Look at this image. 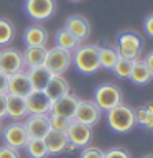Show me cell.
Instances as JSON below:
<instances>
[{
    "label": "cell",
    "mask_w": 153,
    "mask_h": 158,
    "mask_svg": "<svg viewBox=\"0 0 153 158\" xmlns=\"http://www.w3.org/2000/svg\"><path fill=\"white\" fill-rule=\"evenodd\" d=\"M72 64L82 74H94L101 68L99 64V46L97 44H79L71 53Z\"/></svg>",
    "instance_id": "1"
},
{
    "label": "cell",
    "mask_w": 153,
    "mask_h": 158,
    "mask_svg": "<svg viewBox=\"0 0 153 158\" xmlns=\"http://www.w3.org/2000/svg\"><path fill=\"white\" fill-rule=\"evenodd\" d=\"M107 122L114 132L125 133L133 128L137 122V115L132 107L125 106V104H118L110 110H107Z\"/></svg>",
    "instance_id": "2"
},
{
    "label": "cell",
    "mask_w": 153,
    "mask_h": 158,
    "mask_svg": "<svg viewBox=\"0 0 153 158\" xmlns=\"http://www.w3.org/2000/svg\"><path fill=\"white\" fill-rule=\"evenodd\" d=\"M142 38L140 35L133 33V31H123L118 35V40H117V53L120 58H125V59H130V61H135L138 59L142 53Z\"/></svg>",
    "instance_id": "3"
},
{
    "label": "cell",
    "mask_w": 153,
    "mask_h": 158,
    "mask_svg": "<svg viewBox=\"0 0 153 158\" xmlns=\"http://www.w3.org/2000/svg\"><path fill=\"white\" fill-rule=\"evenodd\" d=\"M71 63H72L71 53L66 51V49H63V48H59V46H54L51 49H48L46 59H44V68H46L51 74L63 76V74L69 69Z\"/></svg>",
    "instance_id": "4"
},
{
    "label": "cell",
    "mask_w": 153,
    "mask_h": 158,
    "mask_svg": "<svg viewBox=\"0 0 153 158\" xmlns=\"http://www.w3.org/2000/svg\"><path fill=\"white\" fill-rule=\"evenodd\" d=\"M94 102L101 110H110L118 104H122V92L115 84H101L94 92Z\"/></svg>",
    "instance_id": "5"
},
{
    "label": "cell",
    "mask_w": 153,
    "mask_h": 158,
    "mask_svg": "<svg viewBox=\"0 0 153 158\" xmlns=\"http://www.w3.org/2000/svg\"><path fill=\"white\" fill-rule=\"evenodd\" d=\"M30 140L28 133L25 130V125L20 122H13L3 128V142L5 145L13 148V150H22Z\"/></svg>",
    "instance_id": "6"
},
{
    "label": "cell",
    "mask_w": 153,
    "mask_h": 158,
    "mask_svg": "<svg viewBox=\"0 0 153 158\" xmlns=\"http://www.w3.org/2000/svg\"><path fill=\"white\" fill-rule=\"evenodd\" d=\"M27 101L28 115H49L51 112V101L44 94V91H33L25 97Z\"/></svg>",
    "instance_id": "7"
},
{
    "label": "cell",
    "mask_w": 153,
    "mask_h": 158,
    "mask_svg": "<svg viewBox=\"0 0 153 158\" xmlns=\"http://www.w3.org/2000/svg\"><path fill=\"white\" fill-rule=\"evenodd\" d=\"M28 17H31L36 22H44L51 18L54 10H56V2L54 0H27L25 3Z\"/></svg>",
    "instance_id": "8"
},
{
    "label": "cell",
    "mask_w": 153,
    "mask_h": 158,
    "mask_svg": "<svg viewBox=\"0 0 153 158\" xmlns=\"http://www.w3.org/2000/svg\"><path fill=\"white\" fill-rule=\"evenodd\" d=\"M101 114H102V110L99 109V106L94 101H79V106L76 109V114H74L72 120L92 127L99 122Z\"/></svg>",
    "instance_id": "9"
},
{
    "label": "cell",
    "mask_w": 153,
    "mask_h": 158,
    "mask_svg": "<svg viewBox=\"0 0 153 158\" xmlns=\"http://www.w3.org/2000/svg\"><path fill=\"white\" fill-rule=\"evenodd\" d=\"M23 68H25V63L20 51L13 48H5L0 51V71L2 73L10 76V74L23 71Z\"/></svg>",
    "instance_id": "10"
},
{
    "label": "cell",
    "mask_w": 153,
    "mask_h": 158,
    "mask_svg": "<svg viewBox=\"0 0 153 158\" xmlns=\"http://www.w3.org/2000/svg\"><path fill=\"white\" fill-rule=\"evenodd\" d=\"M66 137H68V142L76 148L89 147V143L92 140V127L72 120L66 132Z\"/></svg>",
    "instance_id": "11"
},
{
    "label": "cell",
    "mask_w": 153,
    "mask_h": 158,
    "mask_svg": "<svg viewBox=\"0 0 153 158\" xmlns=\"http://www.w3.org/2000/svg\"><path fill=\"white\" fill-rule=\"evenodd\" d=\"M79 99L77 96H74V94L68 92L66 96L56 99V101H53L51 104V112L53 115H59V117H66V118H71L74 117V114H76V109L79 106Z\"/></svg>",
    "instance_id": "12"
},
{
    "label": "cell",
    "mask_w": 153,
    "mask_h": 158,
    "mask_svg": "<svg viewBox=\"0 0 153 158\" xmlns=\"http://www.w3.org/2000/svg\"><path fill=\"white\" fill-rule=\"evenodd\" d=\"M25 120V130L28 138H44V135L51 130L49 128V115H27Z\"/></svg>",
    "instance_id": "13"
},
{
    "label": "cell",
    "mask_w": 153,
    "mask_h": 158,
    "mask_svg": "<svg viewBox=\"0 0 153 158\" xmlns=\"http://www.w3.org/2000/svg\"><path fill=\"white\" fill-rule=\"evenodd\" d=\"M31 91H33L31 82H30L25 71H20V73H15V74H10L8 76V94L27 97Z\"/></svg>",
    "instance_id": "14"
},
{
    "label": "cell",
    "mask_w": 153,
    "mask_h": 158,
    "mask_svg": "<svg viewBox=\"0 0 153 158\" xmlns=\"http://www.w3.org/2000/svg\"><path fill=\"white\" fill-rule=\"evenodd\" d=\"M64 28H66L72 36H76L79 41L87 40L89 35H91V25H89L87 18L81 17V15H71V17L66 20V23H64Z\"/></svg>",
    "instance_id": "15"
},
{
    "label": "cell",
    "mask_w": 153,
    "mask_h": 158,
    "mask_svg": "<svg viewBox=\"0 0 153 158\" xmlns=\"http://www.w3.org/2000/svg\"><path fill=\"white\" fill-rule=\"evenodd\" d=\"M44 94L49 97V101H56V99L66 96L69 92V82L64 79L63 76H58V74H53L51 77H49L48 84L44 86Z\"/></svg>",
    "instance_id": "16"
},
{
    "label": "cell",
    "mask_w": 153,
    "mask_h": 158,
    "mask_svg": "<svg viewBox=\"0 0 153 158\" xmlns=\"http://www.w3.org/2000/svg\"><path fill=\"white\" fill-rule=\"evenodd\" d=\"M44 145L48 148L49 155H58V153H63L68 147V137L66 133L56 132V130H49L46 135H44Z\"/></svg>",
    "instance_id": "17"
},
{
    "label": "cell",
    "mask_w": 153,
    "mask_h": 158,
    "mask_svg": "<svg viewBox=\"0 0 153 158\" xmlns=\"http://www.w3.org/2000/svg\"><path fill=\"white\" fill-rule=\"evenodd\" d=\"M28 115L27 101L25 97L7 94V117L10 118H23Z\"/></svg>",
    "instance_id": "18"
},
{
    "label": "cell",
    "mask_w": 153,
    "mask_h": 158,
    "mask_svg": "<svg viewBox=\"0 0 153 158\" xmlns=\"http://www.w3.org/2000/svg\"><path fill=\"white\" fill-rule=\"evenodd\" d=\"M27 76L30 79V82H31V87L35 89V91H43L44 86L48 84L49 77L53 76L51 73L48 71L46 68L43 66H35V68H28L27 71Z\"/></svg>",
    "instance_id": "19"
},
{
    "label": "cell",
    "mask_w": 153,
    "mask_h": 158,
    "mask_svg": "<svg viewBox=\"0 0 153 158\" xmlns=\"http://www.w3.org/2000/svg\"><path fill=\"white\" fill-rule=\"evenodd\" d=\"M48 49L44 46H27V49L22 53L23 63L27 68H35V66H43L44 59H46Z\"/></svg>",
    "instance_id": "20"
},
{
    "label": "cell",
    "mask_w": 153,
    "mask_h": 158,
    "mask_svg": "<svg viewBox=\"0 0 153 158\" xmlns=\"http://www.w3.org/2000/svg\"><path fill=\"white\" fill-rule=\"evenodd\" d=\"M23 40H25V43H27V46H44L48 41V33L43 27L33 25V27L25 30Z\"/></svg>",
    "instance_id": "21"
},
{
    "label": "cell",
    "mask_w": 153,
    "mask_h": 158,
    "mask_svg": "<svg viewBox=\"0 0 153 158\" xmlns=\"http://www.w3.org/2000/svg\"><path fill=\"white\" fill-rule=\"evenodd\" d=\"M151 77H153V74L145 64V61L143 59H135L133 66H132V73H130L132 81L135 84H147L151 81Z\"/></svg>",
    "instance_id": "22"
},
{
    "label": "cell",
    "mask_w": 153,
    "mask_h": 158,
    "mask_svg": "<svg viewBox=\"0 0 153 158\" xmlns=\"http://www.w3.org/2000/svg\"><path fill=\"white\" fill-rule=\"evenodd\" d=\"M79 43L81 41H79L76 36H72L66 28H61V30L56 31V46L66 49V51H69V53H72L74 49L79 46Z\"/></svg>",
    "instance_id": "23"
},
{
    "label": "cell",
    "mask_w": 153,
    "mask_h": 158,
    "mask_svg": "<svg viewBox=\"0 0 153 158\" xmlns=\"http://www.w3.org/2000/svg\"><path fill=\"white\" fill-rule=\"evenodd\" d=\"M118 53L115 48H110V46H104V48H99V64L101 68L104 69H114L115 63L118 61Z\"/></svg>",
    "instance_id": "24"
},
{
    "label": "cell",
    "mask_w": 153,
    "mask_h": 158,
    "mask_svg": "<svg viewBox=\"0 0 153 158\" xmlns=\"http://www.w3.org/2000/svg\"><path fill=\"white\" fill-rule=\"evenodd\" d=\"M25 148H27V153L30 158H46L49 155L43 138H30Z\"/></svg>",
    "instance_id": "25"
},
{
    "label": "cell",
    "mask_w": 153,
    "mask_h": 158,
    "mask_svg": "<svg viewBox=\"0 0 153 158\" xmlns=\"http://www.w3.org/2000/svg\"><path fill=\"white\" fill-rule=\"evenodd\" d=\"M15 38V27L7 18H0V46H7Z\"/></svg>",
    "instance_id": "26"
},
{
    "label": "cell",
    "mask_w": 153,
    "mask_h": 158,
    "mask_svg": "<svg viewBox=\"0 0 153 158\" xmlns=\"http://www.w3.org/2000/svg\"><path fill=\"white\" fill-rule=\"evenodd\" d=\"M71 118H66V117H59V115H53L49 114V128L51 130H56V132H61V133H66L69 125H71Z\"/></svg>",
    "instance_id": "27"
},
{
    "label": "cell",
    "mask_w": 153,
    "mask_h": 158,
    "mask_svg": "<svg viewBox=\"0 0 153 158\" xmlns=\"http://www.w3.org/2000/svg\"><path fill=\"white\" fill-rule=\"evenodd\" d=\"M132 66H133V61L125 59V58H118V61L115 63V66H114V73H115V76H118V77L127 79V77H130Z\"/></svg>",
    "instance_id": "28"
},
{
    "label": "cell",
    "mask_w": 153,
    "mask_h": 158,
    "mask_svg": "<svg viewBox=\"0 0 153 158\" xmlns=\"http://www.w3.org/2000/svg\"><path fill=\"white\" fill-rule=\"evenodd\" d=\"M81 158H104V152L96 147H84L81 152Z\"/></svg>",
    "instance_id": "29"
},
{
    "label": "cell",
    "mask_w": 153,
    "mask_h": 158,
    "mask_svg": "<svg viewBox=\"0 0 153 158\" xmlns=\"http://www.w3.org/2000/svg\"><path fill=\"white\" fill-rule=\"evenodd\" d=\"M104 158H130V153L123 148H110L104 152Z\"/></svg>",
    "instance_id": "30"
},
{
    "label": "cell",
    "mask_w": 153,
    "mask_h": 158,
    "mask_svg": "<svg viewBox=\"0 0 153 158\" xmlns=\"http://www.w3.org/2000/svg\"><path fill=\"white\" fill-rule=\"evenodd\" d=\"M0 158H20L18 155V150H13L7 145L0 147Z\"/></svg>",
    "instance_id": "31"
},
{
    "label": "cell",
    "mask_w": 153,
    "mask_h": 158,
    "mask_svg": "<svg viewBox=\"0 0 153 158\" xmlns=\"http://www.w3.org/2000/svg\"><path fill=\"white\" fill-rule=\"evenodd\" d=\"M0 94H8V76L0 71Z\"/></svg>",
    "instance_id": "32"
},
{
    "label": "cell",
    "mask_w": 153,
    "mask_h": 158,
    "mask_svg": "<svg viewBox=\"0 0 153 158\" xmlns=\"http://www.w3.org/2000/svg\"><path fill=\"white\" fill-rule=\"evenodd\" d=\"M7 117V94H0V120Z\"/></svg>",
    "instance_id": "33"
},
{
    "label": "cell",
    "mask_w": 153,
    "mask_h": 158,
    "mask_svg": "<svg viewBox=\"0 0 153 158\" xmlns=\"http://www.w3.org/2000/svg\"><path fill=\"white\" fill-rule=\"evenodd\" d=\"M145 31H147L148 36L153 38V15L147 17V20H145Z\"/></svg>",
    "instance_id": "34"
},
{
    "label": "cell",
    "mask_w": 153,
    "mask_h": 158,
    "mask_svg": "<svg viewBox=\"0 0 153 158\" xmlns=\"http://www.w3.org/2000/svg\"><path fill=\"white\" fill-rule=\"evenodd\" d=\"M143 61H145V64L148 66V69H150L151 74H153V51H151V53H148L147 56H145V59H143Z\"/></svg>",
    "instance_id": "35"
},
{
    "label": "cell",
    "mask_w": 153,
    "mask_h": 158,
    "mask_svg": "<svg viewBox=\"0 0 153 158\" xmlns=\"http://www.w3.org/2000/svg\"><path fill=\"white\" fill-rule=\"evenodd\" d=\"M143 158H153V155H147V156H143Z\"/></svg>",
    "instance_id": "36"
},
{
    "label": "cell",
    "mask_w": 153,
    "mask_h": 158,
    "mask_svg": "<svg viewBox=\"0 0 153 158\" xmlns=\"http://www.w3.org/2000/svg\"><path fill=\"white\" fill-rule=\"evenodd\" d=\"M71 2H81V0H71Z\"/></svg>",
    "instance_id": "37"
},
{
    "label": "cell",
    "mask_w": 153,
    "mask_h": 158,
    "mask_svg": "<svg viewBox=\"0 0 153 158\" xmlns=\"http://www.w3.org/2000/svg\"><path fill=\"white\" fill-rule=\"evenodd\" d=\"M0 128H2V120H0Z\"/></svg>",
    "instance_id": "38"
}]
</instances>
